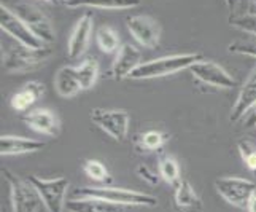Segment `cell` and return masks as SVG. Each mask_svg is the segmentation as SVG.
Masks as SVG:
<instances>
[{
    "mask_svg": "<svg viewBox=\"0 0 256 212\" xmlns=\"http://www.w3.org/2000/svg\"><path fill=\"white\" fill-rule=\"evenodd\" d=\"M74 198H96L113 202L121 206H144L154 207L158 206V198L144 191L126 190L118 187H78L74 190Z\"/></svg>",
    "mask_w": 256,
    "mask_h": 212,
    "instance_id": "1",
    "label": "cell"
},
{
    "mask_svg": "<svg viewBox=\"0 0 256 212\" xmlns=\"http://www.w3.org/2000/svg\"><path fill=\"white\" fill-rule=\"evenodd\" d=\"M200 59H204V56L199 55V53H183V55L162 56L142 63L130 74L129 78H132V80H150V78L172 75L186 69L190 70V67Z\"/></svg>",
    "mask_w": 256,
    "mask_h": 212,
    "instance_id": "2",
    "label": "cell"
},
{
    "mask_svg": "<svg viewBox=\"0 0 256 212\" xmlns=\"http://www.w3.org/2000/svg\"><path fill=\"white\" fill-rule=\"evenodd\" d=\"M51 56V45L45 48H29L21 43H14L4 53L2 64L8 74H28L46 64Z\"/></svg>",
    "mask_w": 256,
    "mask_h": 212,
    "instance_id": "3",
    "label": "cell"
},
{
    "mask_svg": "<svg viewBox=\"0 0 256 212\" xmlns=\"http://www.w3.org/2000/svg\"><path fill=\"white\" fill-rule=\"evenodd\" d=\"M2 174L8 187H10L13 212H37L38 206L42 204V199L29 179L20 177L6 167H2Z\"/></svg>",
    "mask_w": 256,
    "mask_h": 212,
    "instance_id": "4",
    "label": "cell"
},
{
    "mask_svg": "<svg viewBox=\"0 0 256 212\" xmlns=\"http://www.w3.org/2000/svg\"><path fill=\"white\" fill-rule=\"evenodd\" d=\"M29 182L37 190L42 204L48 212H64L67 204L68 180L66 177L43 179L38 175H29Z\"/></svg>",
    "mask_w": 256,
    "mask_h": 212,
    "instance_id": "5",
    "label": "cell"
},
{
    "mask_svg": "<svg viewBox=\"0 0 256 212\" xmlns=\"http://www.w3.org/2000/svg\"><path fill=\"white\" fill-rule=\"evenodd\" d=\"M12 10L28 24V28L34 32L35 37L40 39L43 43L51 45L54 42V28H52L50 16L42 8L29 2H18L12 7Z\"/></svg>",
    "mask_w": 256,
    "mask_h": 212,
    "instance_id": "6",
    "label": "cell"
},
{
    "mask_svg": "<svg viewBox=\"0 0 256 212\" xmlns=\"http://www.w3.org/2000/svg\"><path fill=\"white\" fill-rule=\"evenodd\" d=\"M215 188L228 204L239 209H246L256 195V183L242 177H220L215 180Z\"/></svg>",
    "mask_w": 256,
    "mask_h": 212,
    "instance_id": "7",
    "label": "cell"
},
{
    "mask_svg": "<svg viewBox=\"0 0 256 212\" xmlns=\"http://www.w3.org/2000/svg\"><path fill=\"white\" fill-rule=\"evenodd\" d=\"M0 29L16 42L26 45L29 48H45L48 47L46 43H43L40 39L34 35V32L28 28L20 16H18L10 7H5L4 4L0 5Z\"/></svg>",
    "mask_w": 256,
    "mask_h": 212,
    "instance_id": "8",
    "label": "cell"
},
{
    "mask_svg": "<svg viewBox=\"0 0 256 212\" xmlns=\"http://www.w3.org/2000/svg\"><path fill=\"white\" fill-rule=\"evenodd\" d=\"M90 117L94 125L97 128H100L113 140L121 142V140L126 139L129 132V123H130V117L126 110L94 109Z\"/></svg>",
    "mask_w": 256,
    "mask_h": 212,
    "instance_id": "9",
    "label": "cell"
},
{
    "mask_svg": "<svg viewBox=\"0 0 256 212\" xmlns=\"http://www.w3.org/2000/svg\"><path fill=\"white\" fill-rule=\"evenodd\" d=\"M190 72L199 82L214 88H220V90H232L236 86L234 77L223 66L214 63V61L200 59L190 67Z\"/></svg>",
    "mask_w": 256,
    "mask_h": 212,
    "instance_id": "10",
    "label": "cell"
},
{
    "mask_svg": "<svg viewBox=\"0 0 256 212\" xmlns=\"http://www.w3.org/2000/svg\"><path fill=\"white\" fill-rule=\"evenodd\" d=\"M126 26L134 40L144 48H156L161 39V24L148 15H136L128 18Z\"/></svg>",
    "mask_w": 256,
    "mask_h": 212,
    "instance_id": "11",
    "label": "cell"
},
{
    "mask_svg": "<svg viewBox=\"0 0 256 212\" xmlns=\"http://www.w3.org/2000/svg\"><path fill=\"white\" fill-rule=\"evenodd\" d=\"M94 29V21L91 13H84L80 16V20L74 26L72 34H70L67 42V58L68 59H78L84 55V51L90 45L91 35Z\"/></svg>",
    "mask_w": 256,
    "mask_h": 212,
    "instance_id": "12",
    "label": "cell"
},
{
    "mask_svg": "<svg viewBox=\"0 0 256 212\" xmlns=\"http://www.w3.org/2000/svg\"><path fill=\"white\" fill-rule=\"evenodd\" d=\"M142 64V51L132 43H124L116 53L110 69V75L114 80H124Z\"/></svg>",
    "mask_w": 256,
    "mask_h": 212,
    "instance_id": "13",
    "label": "cell"
},
{
    "mask_svg": "<svg viewBox=\"0 0 256 212\" xmlns=\"http://www.w3.org/2000/svg\"><path fill=\"white\" fill-rule=\"evenodd\" d=\"M26 126L30 128L35 132L46 134L51 137H58L60 132V121L56 113H52L48 109H35L26 113L22 117Z\"/></svg>",
    "mask_w": 256,
    "mask_h": 212,
    "instance_id": "14",
    "label": "cell"
},
{
    "mask_svg": "<svg viewBox=\"0 0 256 212\" xmlns=\"http://www.w3.org/2000/svg\"><path fill=\"white\" fill-rule=\"evenodd\" d=\"M253 104H256V67L252 70L248 78L244 82V85L240 88V93H239V96H237V99L232 105L229 120H231L232 123L242 120V117L248 112V109Z\"/></svg>",
    "mask_w": 256,
    "mask_h": 212,
    "instance_id": "15",
    "label": "cell"
},
{
    "mask_svg": "<svg viewBox=\"0 0 256 212\" xmlns=\"http://www.w3.org/2000/svg\"><path fill=\"white\" fill-rule=\"evenodd\" d=\"M45 145H46L45 142L37 139H29L21 136H2V139H0V155L10 156V155L34 153L45 148Z\"/></svg>",
    "mask_w": 256,
    "mask_h": 212,
    "instance_id": "16",
    "label": "cell"
},
{
    "mask_svg": "<svg viewBox=\"0 0 256 212\" xmlns=\"http://www.w3.org/2000/svg\"><path fill=\"white\" fill-rule=\"evenodd\" d=\"M174 206L176 212H200L204 204L188 180H180L175 187Z\"/></svg>",
    "mask_w": 256,
    "mask_h": 212,
    "instance_id": "17",
    "label": "cell"
},
{
    "mask_svg": "<svg viewBox=\"0 0 256 212\" xmlns=\"http://www.w3.org/2000/svg\"><path fill=\"white\" fill-rule=\"evenodd\" d=\"M67 212H126V206L96 199V198H72L67 199Z\"/></svg>",
    "mask_w": 256,
    "mask_h": 212,
    "instance_id": "18",
    "label": "cell"
},
{
    "mask_svg": "<svg viewBox=\"0 0 256 212\" xmlns=\"http://www.w3.org/2000/svg\"><path fill=\"white\" fill-rule=\"evenodd\" d=\"M43 94H45V85L40 82H28L20 91H16L12 96L10 105L16 112H24V110H28L35 101H38Z\"/></svg>",
    "mask_w": 256,
    "mask_h": 212,
    "instance_id": "19",
    "label": "cell"
},
{
    "mask_svg": "<svg viewBox=\"0 0 256 212\" xmlns=\"http://www.w3.org/2000/svg\"><path fill=\"white\" fill-rule=\"evenodd\" d=\"M142 4V0H66L67 8H97V10H129Z\"/></svg>",
    "mask_w": 256,
    "mask_h": 212,
    "instance_id": "20",
    "label": "cell"
},
{
    "mask_svg": "<svg viewBox=\"0 0 256 212\" xmlns=\"http://www.w3.org/2000/svg\"><path fill=\"white\" fill-rule=\"evenodd\" d=\"M54 86H56V91L59 96L62 98H74L82 90L80 82H78L76 74H75V67H70V66H64L58 70V74L54 77Z\"/></svg>",
    "mask_w": 256,
    "mask_h": 212,
    "instance_id": "21",
    "label": "cell"
},
{
    "mask_svg": "<svg viewBox=\"0 0 256 212\" xmlns=\"http://www.w3.org/2000/svg\"><path fill=\"white\" fill-rule=\"evenodd\" d=\"M75 74L78 82H80L82 90H91L96 85L97 78H99V63L94 58H88L80 66L75 67Z\"/></svg>",
    "mask_w": 256,
    "mask_h": 212,
    "instance_id": "22",
    "label": "cell"
},
{
    "mask_svg": "<svg viewBox=\"0 0 256 212\" xmlns=\"http://www.w3.org/2000/svg\"><path fill=\"white\" fill-rule=\"evenodd\" d=\"M96 43L99 50L105 55H112V53H118L120 47V37L118 34L114 32L113 28L110 26H100L99 29L96 31Z\"/></svg>",
    "mask_w": 256,
    "mask_h": 212,
    "instance_id": "23",
    "label": "cell"
},
{
    "mask_svg": "<svg viewBox=\"0 0 256 212\" xmlns=\"http://www.w3.org/2000/svg\"><path fill=\"white\" fill-rule=\"evenodd\" d=\"M158 172H160L161 179L169 185H172V187H176L178 182L182 180L178 163H176V160L172 156L162 158V160L160 161V166H158Z\"/></svg>",
    "mask_w": 256,
    "mask_h": 212,
    "instance_id": "24",
    "label": "cell"
},
{
    "mask_svg": "<svg viewBox=\"0 0 256 212\" xmlns=\"http://www.w3.org/2000/svg\"><path fill=\"white\" fill-rule=\"evenodd\" d=\"M167 140H169V134H166L162 131L152 129L140 134V147L145 152H158V150H161L166 145Z\"/></svg>",
    "mask_w": 256,
    "mask_h": 212,
    "instance_id": "25",
    "label": "cell"
},
{
    "mask_svg": "<svg viewBox=\"0 0 256 212\" xmlns=\"http://www.w3.org/2000/svg\"><path fill=\"white\" fill-rule=\"evenodd\" d=\"M83 171H84V174L88 175V177H91L96 182H100V183L112 182L108 169L105 167L104 163L97 161V160H86L83 163Z\"/></svg>",
    "mask_w": 256,
    "mask_h": 212,
    "instance_id": "26",
    "label": "cell"
},
{
    "mask_svg": "<svg viewBox=\"0 0 256 212\" xmlns=\"http://www.w3.org/2000/svg\"><path fill=\"white\" fill-rule=\"evenodd\" d=\"M229 24L232 28L239 29L245 34H250L256 37V16H248V15H234L229 18Z\"/></svg>",
    "mask_w": 256,
    "mask_h": 212,
    "instance_id": "27",
    "label": "cell"
},
{
    "mask_svg": "<svg viewBox=\"0 0 256 212\" xmlns=\"http://www.w3.org/2000/svg\"><path fill=\"white\" fill-rule=\"evenodd\" d=\"M228 50L231 53H236V55L256 58V40H237L229 43Z\"/></svg>",
    "mask_w": 256,
    "mask_h": 212,
    "instance_id": "28",
    "label": "cell"
},
{
    "mask_svg": "<svg viewBox=\"0 0 256 212\" xmlns=\"http://www.w3.org/2000/svg\"><path fill=\"white\" fill-rule=\"evenodd\" d=\"M137 175L140 179H142L144 182L150 183V185H158L160 183V179H161V175L160 172H154L152 167L146 166V164H138L137 166Z\"/></svg>",
    "mask_w": 256,
    "mask_h": 212,
    "instance_id": "29",
    "label": "cell"
},
{
    "mask_svg": "<svg viewBox=\"0 0 256 212\" xmlns=\"http://www.w3.org/2000/svg\"><path fill=\"white\" fill-rule=\"evenodd\" d=\"M239 150H240V155H242V160L246 164L250 171L256 172V150H246V145L239 144Z\"/></svg>",
    "mask_w": 256,
    "mask_h": 212,
    "instance_id": "30",
    "label": "cell"
},
{
    "mask_svg": "<svg viewBox=\"0 0 256 212\" xmlns=\"http://www.w3.org/2000/svg\"><path fill=\"white\" fill-rule=\"evenodd\" d=\"M240 121H244V125H245L246 128L256 126V104L252 105V107L248 109V112H246V113L244 115V117H242Z\"/></svg>",
    "mask_w": 256,
    "mask_h": 212,
    "instance_id": "31",
    "label": "cell"
},
{
    "mask_svg": "<svg viewBox=\"0 0 256 212\" xmlns=\"http://www.w3.org/2000/svg\"><path fill=\"white\" fill-rule=\"evenodd\" d=\"M248 16H256V0H245V13Z\"/></svg>",
    "mask_w": 256,
    "mask_h": 212,
    "instance_id": "32",
    "label": "cell"
},
{
    "mask_svg": "<svg viewBox=\"0 0 256 212\" xmlns=\"http://www.w3.org/2000/svg\"><path fill=\"white\" fill-rule=\"evenodd\" d=\"M224 4H226V8L229 12H236V8L239 7V4H240V0H224Z\"/></svg>",
    "mask_w": 256,
    "mask_h": 212,
    "instance_id": "33",
    "label": "cell"
},
{
    "mask_svg": "<svg viewBox=\"0 0 256 212\" xmlns=\"http://www.w3.org/2000/svg\"><path fill=\"white\" fill-rule=\"evenodd\" d=\"M246 212H256V195L250 199L248 206H246Z\"/></svg>",
    "mask_w": 256,
    "mask_h": 212,
    "instance_id": "34",
    "label": "cell"
},
{
    "mask_svg": "<svg viewBox=\"0 0 256 212\" xmlns=\"http://www.w3.org/2000/svg\"><path fill=\"white\" fill-rule=\"evenodd\" d=\"M2 212H6V210H5V207H4V206H2Z\"/></svg>",
    "mask_w": 256,
    "mask_h": 212,
    "instance_id": "35",
    "label": "cell"
},
{
    "mask_svg": "<svg viewBox=\"0 0 256 212\" xmlns=\"http://www.w3.org/2000/svg\"><path fill=\"white\" fill-rule=\"evenodd\" d=\"M60 2H62V4H64V2H66V0H60Z\"/></svg>",
    "mask_w": 256,
    "mask_h": 212,
    "instance_id": "36",
    "label": "cell"
},
{
    "mask_svg": "<svg viewBox=\"0 0 256 212\" xmlns=\"http://www.w3.org/2000/svg\"><path fill=\"white\" fill-rule=\"evenodd\" d=\"M48 2H51V0H48Z\"/></svg>",
    "mask_w": 256,
    "mask_h": 212,
    "instance_id": "37",
    "label": "cell"
}]
</instances>
